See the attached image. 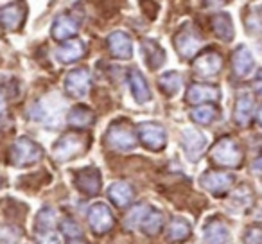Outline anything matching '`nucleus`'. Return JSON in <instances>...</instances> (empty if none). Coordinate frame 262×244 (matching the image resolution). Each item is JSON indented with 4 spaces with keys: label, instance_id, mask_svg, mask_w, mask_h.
Instances as JSON below:
<instances>
[{
    "label": "nucleus",
    "instance_id": "obj_1",
    "mask_svg": "<svg viewBox=\"0 0 262 244\" xmlns=\"http://www.w3.org/2000/svg\"><path fill=\"white\" fill-rule=\"evenodd\" d=\"M63 108H65V104L58 95H49V97H43L31 108L29 115L31 119L38 120L47 128H56L61 122Z\"/></svg>",
    "mask_w": 262,
    "mask_h": 244
},
{
    "label": "nucleus",
    "instance_id": "obj_2",
    "mask_svg": "<svg viewBox=\"0 0 262 244\" xmlns=\"http://www.w3.org/2000/svg\"><path fill=\"white\" fill-rule=\"evenodd\" d=\"M43 157V149L38 146L34 140L27 139V137H20L11 147V153H9V160L15 167H27V165H33L36 162L41 160Z\"/></svg>",
    "mask_w": 262,
    "mask_h": 244
},
{
    "label": "nucleus",
    "instance_id": "obj_3",
    "mask_svg": "<svg viewBox=\"0 0 262 244\" xmlns=\"http://www.w3.org/2000/svg\"><path fill=\"white\" fill-rule=\"evenodd\" d=\"M104 142L112 149L117 151H131L137 146V135L126 122H113L104 135Z\"/></svg>",
    "mask_w": 262,
    "mask_h": 244
},
{
    "label": "nucleus",
    "instance_id": "obj_4",
    "mask_svg": "<svg viewBox=\"0 0 262 244\" xmlns=\"http://www.w3.org/2000/svg\"><path fill=\"white\" fill-rule=\"evenodd\" d=\"M212 160L221 167H237L241 164V149L230 137H223L212 149Z\"/></svg>",
    "mask_w": 262,
    "mask_h": 244
},
{
    "label": "nucleus",
    "instance_id": "obj_5",
    "mask_svg": "<svg viewBox=\"0 0 262 244\" xmlns=\"http://www.w3.org/2000/svg\"><path fill=\"white\" fill-rule=\"evenodd\" d=\"M84 139L81 135H74V133H69V135H63L58 142L54 144V158L58 162H69L70 158L77 157L84 151Z\"/></svg>",
    "mask_w": 262,
    "mask_h": 244
},
{
    "label": "nucleus",
    "instance_id": "obj_6",
    "mask_svg": "<svg viewBox=\"0 0 262 244\" xmlns=\"http://www.w3.org/2000/svg\"><path fill=\"white\" fill-rule=\"evenodd\" d=\"M137 133H139L140 142L151 151H162L165 147V144H167L165 129L157 122H142Z\"/></svg>",
    "mask_w": 262,
    "mask_h": 244
},
{
    "label": "nucleus",
    "instance_id": "obj_7",
    "mask_svg": "<svg viewBox=\"0 0 262 244\" xmlns=\"http://www.w3.org/2000/svg\"><path fill=\"white\" fill-rule=\"evenodd\" d=\"M174 45H176L178 54L182 56L183 59H192L194 56L198 54V51L201 49L203 41H201V36L192 27L187 26L185 29H182L174 36Z\"/></svg>",
    "mask_w": 262,
    "mask_h": 244
},
{
    "label": "nucleus",
    "instance_id": "obj_8",
    "mask_svg": "<svg viewBox=\"0 0 262 244\" xmlns=\"http://www.w3.org/2000/svg\"><path fill=\"white\" fill-rule=\"evenodd\" d=\"M182 147L190 162H198L207 149V137L198 129L187 128L182 131Z\"/></svg>",
    "mask_w": 262,
    "mask_h": 244
},
{
    "label": "nucleus",
    "instance_id": "obj_9",
    "mask_svg": "<svg viewBox=\"0 0 262 244\" xmlns=\"http://www.w3.org/2000/svg\"><path fill=\"white\" fill-rule=\"evenodd\" d=\"M201 187L208 190L214 196H223L226 194L233 185V176L230 172H223V171H207L203 176L200 178Z\"/></svg>",
    "mask_w": 262,
    "mask_h": 244
},
{
    "label": "nucleus",
    "instance_id": "obj_10",
    "mask_svg": "<svg viewBox=\"0 0 262 244\" xmlns=\"http://www.w3.org/2000/svg\"><path fill=\"white\" fill-rule=\"evenodd\" d=\"M65 90L70 97L81 99L90 90V72L86 69H74L65 77Z\"/></svg>",
    "mask_w": 262,
    "mask_h": 244
},
{
    "label": "nucleus",
    "instance_id": "obj_11",
    "mask_svg": "<svg viewBox=\"0 0 262 244\" xmlns=\"http://www.w3.org/2000/svg\"><path fill=\"white\" fill-rule=\"evenodd\" d=\"M101 172L95 167H84L76 172L74 176V185L79 192L86 194V196H95L101 190Z\"/></svg>",
    "mask_w": 262,
    "mask_h": 244
},
{
    "label": "nucleus",
    "instance_id": "obj_12",
    "mask_svg": "<svg viewBox=\"0 0 262 244\" xmlns=\"http://www.w3.org/2000/svg\"><path fill=\"white\" fill-rule=\"evenodd\" d=\"M88 223L95 233H106L113 226V215L104 203H94L88 208Z\"/></svg>",
    "mask_w": 262,
    "mask_h": 244
},
{
    "label": "nucleus",
    "instance_id": "obj_13",
    "mask_svg": "<svg viewBox=\"0 0 262 244\" xmlns=\"http://www.w3.org/2000/svg\"><path fill=\"white\" fill-rule=\"evenodd\" d=\"M203 239L207 244H228L230 242V230L221 219L212 217L201 228Z\"/></svg>",
    "mask_w": 262,
    "mask_h": 244
},
{
    "label": "nucleus",
    "instance_id": "obj_14",
    "mask_svg": "<svg viewBox=\"0 0 262 244\" xmlns=\"http://www.w3.org/2000/svg\"><path fill=\"white\" fill-rule=\"evenodd\" d=\"M221 92L217 86L214 84H203V83H196L190 84L189 90H187V102L190 104H207V102H214L219 99Z\"/></svg>",
    "mask_w": 262,
    "mask_h": 244
},
{
    "label": "nucleus",
    "instance_id": "obj_15",
    "mask_svg": "<svg viewBox=\"0 0 262 244\" xmlns=\"http://www.w3.org/2000/svg\"><path fill=\"white\" fill-rule=\"evenodd\" d=\"M232 69L237 77H248L251 72H253L255 59H253V54L250 52V49H246L244 45H239V47L233 51Z\"/></svg>",
    "mask_w": 262,
    "mask_h": 244
},
{
    "label": "nucleus",
    "instance_id": "obj_16",
    "mask_svg": "<svg viewBox=\"0 0 262 244\" xmlns=\"http://www.w3.org/2000/svg\"><path fill=\"white\" fill-rule=\"evenodd\" d=\"M223 59L217 52H205L194 61L192 69L200 77H214L221 70Z\"/></svg>",
    "mask_w": 262,
    "mask_h": 244
},
{
    "label": "nucleus",
    "instance_id": "obj_17",
    "mask_svg": "<svg viewBox=\"0 0 262 244\" xmlns=\"http://www.w3.org/2000/svg\"><path fill=\"white\" fill-rule=\"evenodd\" d=\"M108 49L115 58L119 59H129L133 54V43L131 38L124 31H115L108 36Z\"/></svg>",
    "mask_w": 262,
    "mask_h": 244
},
{
    "label": "nucleus",
    "instance_id": "obj_18",
    "mask_svg": "<svg viewBox=\"0 0 262 244\" xmlns=\"http://www.w3.org/2000/svg\"><path fill=\"white\" fill-rule=\"evenodd\" d=\"M26 9L20 4H9L0 9V27L6 31H15L22 26Z\"/></svg>",
    "mask_w": 262,
    "mask_h": 244
},
{
    "label": "nucleus",
    "instance_id": "obj_19",
    "mask_svg": "<svg viewBox=\"0 0 262 244\" xmlns=\"http://www.w3.org/2000/svg\"><path fill=\"white\" fill-rule=\"evenodd\" d=\"M127 81H129L131 95H133V99H135L139 104H144V102L151 101V90H149V86H147V81L144 79V76L139 70H129Z\"/></svg>",
    "mask_w": 262,
    "mask_h": 244
},
{
    "label": "nucleus",
    "instance_id": "obj_20",
    "mask_svg": "<svg viewBox=\"0 0 262 244\" xmlns=\"http://www.w3.org/2000/svg\"><path fill=\"white\" fill-rule=\"evenodd\" d=\"M77 29H79V22L77 20H74L69 15H61L52 24V36L58 41H65L69 38H72L77 33Z\"/></svg>",
    "mask_w": 262,
    "mask_h": 244
},
{
    "label": "nucleus",
    "instance_id": "obj_21",
    "mask_svg": "<svg viewBox=\"0 0 262 244\" xmlns=\"http://www.w3.org/2000/svg\"><path fill=\"white\" fill-rule=\"evenodd\" d=\"M142 54H144V61L147 63L151 70H158L165 61V52L160 45L155 40L147 38L142 41Z\"/></svg>",
    "mask_w": 262,
    "mask_h": 244
},
{
    "label": "nucleus",
    "instance_id": "obj_22",
    "mask_svg": "<svg viewBox=\"0 0 262 244\" xmlns=\"http://www.w3.org/2000/svg\"><path fill=\"white\" fill-rule=\"evenodd\" d=\"M84 54V43L81 40H70L67 41V43H63L61 47L56 51V59H58L59 63H65V65H69V63H74L77 61V59H81Z\"/></svg>",
    "mask_w": 262,
    "mask_h": 244
},
{
    "label": "nucleus",
    "instance_id": "obj_23",
    "mask_svg": "<svg viewBox=\"0 0 262 244\" xmlns=\"http://www.w3.org/2000/svg\"><path fill=\"white\" fill-rule=\"evenodd\" d=\"M253 113V97L246 92L239 94L235 101V109H233V119L239 126H246Z\"/></svg>",
    "mask_w": 262,
    "mask_h": 244
},
{
    "label": "nucleus",
    "instance_id": "obj_24",
    "mask_svg": "<svg viewBox=\"0 0 262 244\" xmlns=\"http://www.w3.org/2000/svg\"><path fill=\"white\" fill-rule=\"evenodd\" d=\"M67 120H69V124L72 126V128L83 129L94 124L95 117H94V113H92V109H88L86 106H76V108H72L69 112Z\"/></svg>",
    "mask_w": 262,
    "mask_h": 244
},
{
    "label": "nucleus",
    "instance_id": "obj_25",
    "mask_svg": "<svg viewBox=\"0 0 262 244\" xmlns=\"http://www.w3.org/2000/svg\"><path fill=\"white\" fill-rule=\"evenodd\" d=\"M108 197L115 207H126L133 199V189L126 182H115L108 189Z\"/></svg>",
    "mask_w": 262,
    "mask_h": 244
},
{
    "label": "nucleus",
    "instance_id": "obj_26",
    "mask_svg": "<svg viewBox=\"0 0 262 244\" xmlns=\"http://www.w3.org/2000/svg\"><path fill=\"white\" fill-rule=\"evenodd\" d=\"M190 232H192V226L185 217H172L167 226V239L171 242H180V240H185Z\"/></svg>",
    "mask_w": 262,
    "mask_h": 244
},
{
    "label": "nucleus",
    "instance_id": "obj_27",
    "mask_svg": "<svg viewBox=\"0 0 262 244\" xmlns=\"http://www.w3.org/2000/svg\"><path fill=\"white\" fill-rule=\"evenodd\" d=\"M212 27H214V34L223 41H232L233 38V24L230 15L226 13H219L212 18Z\"/></svg>",
    "mask_w": 262,
    "mask_h": 244
},
{
    "label": "nucleus",
    "instance_id": "obj_28",
    "mask_svg": "<svg viewBox=\"0 0 262 244\" xmlns=\"http://www.w3.org/2000/svg\"><path fill=\"white\" fill-rule=\"evenodd\" d=\"M140 226H142V232L147 233V235H157L162 230V226H164V215L157 208H149L147 214L144 215Z\"/></svg>",
    "mask_w": 262,
    "mask_h": 244
},
{
    "label": "nucleus",
    "instance_id": "obj_29",
    "mask_svg": "<svg viewBox=\"0 0 262 244\" xmlns=\"http://www.w3.org/2000/svg\"><path fill=\"white\" fill-rule=\"evenodd\" d=\"M215 115H217V109L212 104H200L198 108H194L190 112V119L200 126H208L214 122Z\"/></svg>",
    "mask_w": 262,
    "mask_h": 244
},
{
    "label": "nucleus",
    "instance_id": "obj_30",
    "mask_svg": "<svg viewBox=\"0 0 262 244\" xmlns=\"http://www.w3.org/2000/svg\"><path fill=\"white\" fill-rule=\"evenodd\" d=\"M158 84H160V88L167 95H176L180 92V88H182L183 79H182V76H180V72H165L160 76Z\"/></svg>",
    "mask_w": 262,
    "mask_h": 244
},
{
    "label": "nucleus",
    "instance_id": "obj_31",
    "mask_svg": "<svg viewBox=\"0 0 262 244\" xmlns=\"http://www.w3.org/2000/svg\"><path fill=\"white\" fill-rule=\"evenodd\" d=\"M149 208L151 207H149V205H146V203L135 205V207L127 212L126 219H124V226H126V228H135V226H140L144 215L147 214V210H149Z\"/></svg>",
    "mask_w": 262,
    "mask_h": 244
},
{
    "label": "nucleus",
    "instance_id": "obj_32",
    "mask_svg": "<svg viewBox=\"0 0 262 244\" xmlns=\"http://www.w3.org/2000/svg\"><path fill=\"white\" fill-rule=\"evenodd\" d=\"M250 203H251V192L246 187H241L239 190H235L232 194V199H230V205H233L237 210H244V208L250 207Z\"/></svg>",
    "mask_w": 262,
    "mask_h": 244
},
{
    "label": "nucleus",
    "instance_id": "obj_33",
    "mask_svg": "<svg viewBox=\"0 0 262 244\" xmlns=\"http://www.w3.org/2000/svg\"><path fill=\"white\" fill-rule=\"evenodd\" d=\"M54 219H56V214L52 208H43V210L38 214L36 217V230L38 232H45V230H51L52 225H54Z\"/></svg>",
    "mask_w": 262,
    "mask_h": 244
},
{
    "label": "nucleus",
    "instance_id": "obj_34",
    "mask_svg": "<svg viewBox=\"0 0 262 244\" xmlns=\"http://www.w3.org/2000/svg\"><path fill=\"white\" fill-rule=\"evenodd\" d=\"M244 244H262V228L260 226H250L243 235Z\"/></svg>",
    "mask_w": 262,
    "mask_h": 244
},
{
    "label": "nucleus",
    "instance_id": "obj_35",
    "mask_svg": "<svg viewBox=\"0 0 262 244\" xmlns=\"http://www.w3.org/2000/svg\"><path fill=\"white\" fill-rule=\"evenodd\" d=\"M61 230H63V233H67L69 237H81V228L77 226V223L76 221H72V219H63L61 221Z\"/></svg>",
    "mask_w": 262,
    "mask_h": 244
},
{
    "label": "nucleus",
    "instance_id": "obj_36",
    "mask_svg": "<svg viewBox=\"0 0 262 244\" xmlns=\"http://www.w3.org/2000/svg\"><path fill=\"white\" fill-rule=\"evenodd\" d=\"M40 244H61V237L58 233H47Z\"/></svg>",
    "mask_w": 262,
    "mask_h": 244
},
{
    "label": "nucleus",
    "instance_id": "obj_37",
    "mask_svg": "<svg viewBox=\"0 0 262 244\" xmlns=\"http://www.w3.org/2000/svg\"><path fill=\"white\" fill-rule=\"evenodd\" d=\"M251 169H253V172H260L262 174V157H258V158H255L253 160V164H251Z\"/></svg>",
    "mask_w": 262,
    "mask_h": 244
},
{
    "label": "nucleus",
    "instance_id": "obj_38",
    "mask_svg": "<svg viewBox=\"0 0 262 244\" xmlns=\"http://www.w3.org/2000/svg\"><path fill=\"white\" fill-rule=\"evenodd\" d=\"M255 90H257V94L262 95V72L257 76V79H255Z\"/></svg>",
    "mask_w": 262,
    "mask_h": 244
},
{
    "label": "nucleus",
    "instance_id": "obj_39",
    "mask_svg": "<svg viewBox=\"0 0 262 244\" xmlns=\"http://www.w3.org/2000/svg\"><path fill=\"white\" fill-rule=\"evenodd\" d=\"M6 113V101H4V95L0 94V117Z\"/></svg>",
    "mask_w": 262,
    "mask_h": 244
},
{
    "label": "nucleus",
    "instance_id": "obj_40",
    "mask_svg": "<svg viewBox=\"0 0 262 244\" xmlns=\"http://www.w3.org/2000/svg\"><path fill=\"white\" fill-rule=\"evenodd\" d=\"M257 122H258V126L262 128V106L258 108V112H257Z\"/></svg>",
    "mask_w": 262,
    "mask_h": 244
},
{
    "label": "nucleus",
    "instance_id": "obj_41",
    "mask_svg": "<svg viewBox=\"0 0 262 244\" xmlns=\"http://www.w3.org/2000/svg\"><path fill=\"white\" fill-rule=\"evenodd\" d=\"M70 244H84V242H81V240H72Z\"/></svg>",
    "mask_w": 262,
    "mask_h": 244
},
{
    "label": "nucleus",
    "instance_id": "obj_42",
    "mask_svg": "<svg viewBox=\"0 0 262 244\" xmlns=\"http://www.w3.org/2000/svg\"><path fill=\"white\" fill-rule=\"evenodd\" d=\"M0 187H2V178H0Z\"/></svg>",
    "mask_w": 262,
    "mask_h": 244
}]
</instances>
